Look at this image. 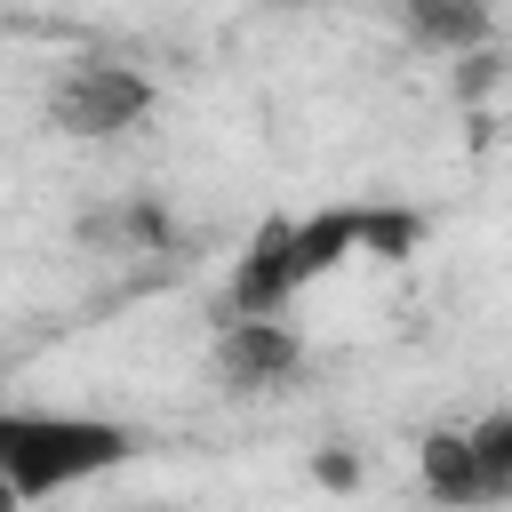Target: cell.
I'll return each mask as SVG.
<instances>
[{"label": "cell", "instance_id": "6da1fadb", "mask_svg": "<svg viewBox=\"0 0 512 512\" xmlns=\"http://www.w3.org/2000/svg\"><path fill=\"white\" fill-rule=\"evenodd\" d=\"M416 240V224L408 216H384V208H320V216H280V224H264L248 248H240V264H232V280H224V312H288L312 280H328L336 264H352V256H392V248H408Z\"/></svg>", "mask_w": 512, "mask_h": 512}, {"label": "cell", "instance_id": "7a4b0ae2", "mask_svg": "<svg viewBox=\"0 0 512 512\" xmlns=\"http://www.w3.org/2000/svg\"><path fill=\"white\" fill-rule=\"evenodd\" d=\"M136 456V432L88 408H16L0 400V504H48L64 488L104 480Z\"/></svg>", "mask_w": 512, "mask_h": 512}, {"label": "cell", "instance_id": "3957f363", "mask_svg": "<svg viewBox=\"0 0 512 512\" xmlns=\"http://www.w3.org/2000/svg\"><path fill=\"white\" fill-rule=\"evenodd\" d=\"M152 112V80L136 64H112V56H88V64H64V80L48 88V120L64 136H120Z\"/></svg>", "mask_w": 512, "mask_h": 512}, {"label": "cell", "instance_id": "277c9868", "mask_svg": "<svg viewBox=\"0 0 512 512\" xmlns=\"http://www.w3.org/2000/svg\"><path fill=\"white\" fill-rule=\"evenodd\" d=\"M424 488L448 504H496L512 496V416H480L472 432H432L424 440Z\"/></svg>", "mask_w": 512, "mask_h": 512}, {"label": "cell", "instance_id": "5b68a950", "mask_svg": "<svg viewBox=\"0 0 512 512\" xmlns=\"http://www.w3.org/2000/svg\"><path fill=\"white\" fill-rule=\"evenodd\" d=\"M296 368H304V336L288 328V312H224V328H216L224 392H272Z\"/></svg>", "mask_w": 512, "mask_h": 512}, {"label": "cell", "instance_id": "8992f818", "mask_svg": "<svg viewBox=\"0 0 512 512\" xmlns=\"http://www.w3.org/2000/svg\"><path fill=\"white\" fill-rule=\"evenodd\" d=\"M400 32L432 56H472L496 40V0H400Z\"/></svg>", "mask_w": 512, "mask_h": 512}]
</instances>
